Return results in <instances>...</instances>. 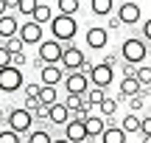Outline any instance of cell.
I'll use <instances>...</instances> for the list:
<instances>
[{
    "label": "cell",
    "mask_w": 151,
    "mask_h": 143,
    "mask_svg": "<svg viewBox=\"0 0 151 143\" xmlns=\"http://www.w3.org/2000/svg\"><path fill=\"white\" fill-rule=\"evenodd\" d=\"M3 67H11V53L0 45V70H3Z\"/></svg>",
    "instance_id": "8d00e7d4"
},
{
    "label": "cell",
    "mask_w": 151,
    "mask_h": 143,
    "mask_svg": "<svg viewBox=\"0 0 151 143\" xmlns=\"http://www.w3.org/2000/svg\"><path fill=\"white\" fill-rule=\"evenodd\" d=\"M20 34V20H17V14H3L0 17V42H6V39L17 37Z\"/></svg>",
    "instance_id": "9a60e30c"
},
{
    "label": "cell",
    "mask_w": 151,
    "mask_h": 143,
    "mask_svg": "<svg viewBox=\"0 0 151 143\" xmlns=\"http://www.w3.org/2000/svg\"><path fill=\"white\" fill-rule=\"evenodd\" d=\"M148 59H151V45H148Z\"/></svg>",
    "instance_id": "bcb514c9"
},
{
    "label": "cell",
    "mask_w": 151,
    "mask_h": 143,
    "mask_svg": "<svg viewBox=\"0 0 151 143\" xmlns=\"http://www.w3.org/2000/svg\"><path fill=\"white\" fill-rule=\"evenodd\" d=\"M62 84H65V93L67 95H81V98H84L87 90H90V79H87V73H67Z\"/></svg>",
    "instance_id": "30bf717a"
},
{
    "label": "cell",
    "mask_w": 151,
    "mask_h": 143,
    "mask_svg": "<svg viewBox=\"0 0 151 143\" xmlns=\"http://www.w3.org/2000/svg\"><path fill=\"white\" fill-rule=\"evenodd\" d=\"M22 87H25L22 70H17V67H3V70H0V93L14 95L17 90H22Z\"/></svg>",
    "instance_id": "52a82bcc"
},
{
    "label": "cell",
    "mask_w": 151,
    "mask_h": 143,
    "mask_svg": "<svg viewBox=\"0 0 151 143\" xmlns=\"http://www.w3.org/2000/svg\"><path fill=\"white\" fill-rule=\"evenodd\" d=\"M126 104H129V112H134V115H137V112L146 107V93H143V95H134V98H129Z\"/></svg>",
    "instance_id": "f546056e"
},
{
    "label": "cell",
    "mask_w": 151,
    "mask_h": 143,
    "mask_svg": "<svg viewBox=\"0 0 151 143\" xmlns=\"http://www.w3.org/2000/svg\"><path fill=\"white\" fill-rule=\"evenodd\" d=\"M143 93L148 95V90H143L140 84H137L134 76H123V79H120V84H118V104H120V101L134 98V95H143Z\"/></svg>",
    "instance_id": "7c38bea8"
},
{
    "label": "cell",
    "mask_w": 151,
    "mask_h": 143,
    "mask_svg": "<svg viewBox=\"0 0 151 143\" xmlns=\"http://www.w3.org/2000/svg\"><path fill=\"white\" fill-rule=\"evenodd\" d=\"M39 104L48 107V110L53 104H59V90H56V87H42V90H39Z\"/></svg>",
    "instance_id": "d4e9b609"
},
{
    "label": "cell",
    "mask_w": 151,
    "mask_h": 143,
    "mask_svg": "<svg viewBox=\"0 0 151 143\" xmlns=\"http://www.w3.org/2000/svg\"><path fill=\"white\" fill-rule=\"evenodd\" d=\"M115 112H118V98H112V95H106V98H104L101 104L95 107V115H101L104 121L115 118Z\"/></svg>",
    "instance_id": "d6986e66"
},
{
    "label": "cell",
    "mask_w": 151,
    "mask_h": 143,
    "mask_svg": "<svg viewBox=\"0 0 151 143\" xmlns=\"http://www.w3.org/2000/svg\"><path fill=\"white\" fill-rule=\"evenodd\" d=\"M34 118H37V121H48V107H39V110L34 112Z\"/></svg>",
    "instance_id": "60d3db41"
},
{
    "label": "cell",
    "mask_w": 151,
    "mask_h": 143,
    "mask_svg": "<svg viewBox=\"0 0 151 143\" xmlns=\"http://www.w3.org/2000/svg\"><path fill=\"white\" fill-rule=\"evenodd\" d=\"M140 39H143V42H148V45H151V17H148V20H143V22H140Z\"/></svg>",
    "instance_id": "836d02e7"
},
{
    "label": "cell",
    "mask_w": 151,
    "mask_h": 143,
    "mask_svg": "<svg viewBox=\"0 0 151 143\" xmlns=\"http://www.w3.org/2000/svg\"><path fill=\"white\" fill-rule=\"evenodd\" d=\"M87 62V53L78 48V45H65V51H62V62H59V67L65 73H81V65Z\"/></svg>",
    "instance_id": "5b68a950"
},
{
    "label": "cell",
    "mask_w": 151,
    "mask_h": 143,
    "mask_svg": "<svg viewBox=\"0 0 151 143\" xmlns=\"http://www.w3.org/2000/svg\"><path fill=\"white\" fill-rule=\"evenodd\" d=\"M17 37L22 39V45H39L42 42V25H37V22H20V34Z\"/></svg>",
    "instance_id": "4fadbf2b"
},
{
    "label": "cell",
    "mask_w": 151,
    "mask_h": 143,
    "mask_svg": "<svg viewBox=\"0 0 151 143\" xmlns=\"http://www.w3.org/2000/svg\"><path fill=\"white\" fill-rule=\"evenodd\" d=\"M3 118H6V110H3V107H0V124H3Z\"/></svg>",
    "instance_id": "f6af8a7d"
},
{
    "label": "cell",
    "mask_w": 151,
    "mask_h": 143,
    "mask_svg": "<svg viewBox=\"0 0 151 143\" xmlns=\"http://www.w3.org/2000/svg\"><path fill=\"white\" fill-rule=\"evenodd\" d=\"M0 45H3V42H0Z\"/></svg>",
    "instance_id": "681fc988"
},
{
    "label": "cell",
    "mask_w": 151,
    "mask_h": 143,
    "mask_svg": "<svg viewBox=\"0 0 151 143\" xmlns=\"http://www.w3.org/2000/svg\"><path fill=\"white\" fill-rule=\"evenodd\" d=\"M25 143H53V135H50L45 126H37V129H31V132H28Z\"/></svg>",
    "instance_id": "603a6c76"
},
{
    "label": "cell",
    "mask_w": 151,
    "mask_h": 143,
    "mask_svg": "<svg viewBox=\"0 0 151 143\" xmlns=\"http://www.w3.org/2000/svg\"><path fill=\"white\" fill-rule=\"evenodd\" d=\"M120 62L129 67H140L143 62L148 59V45L143 42L140 37H126L123 42H120Z\"/></svg>",
    "instance_id": "7a4b0ae2"
},
{
    "label": "cell",
    "mask_w": 151,
    "mask_h": 143,
    "mask_svg": "<svg viewBox=\"0 0 151 143\" xmlns=\"http://www.w3.org/2000/svg\"><path fill=\"white\" fill-rule=\"evenodd\" d=\"M67 73L62 70L59 65H42L39 67V84L42 87H59L62 82H65Z\"/></svg>",
    "instance_id": "8fae6325"
},
{
    "label": "cell",
    "mask_w": 151,
    "mask_h": 143,
    "mask_svg": "<svg viewBox=\"0 0 151 143\" xmlns=\"http://www.w3.org/2000/svg\"><path fill=\"white\" fill-rule=\"evenodd\" d=\"M104 98H106V93H104V90H98V87H90V90H87V95H84V101L92 107V112H95V107L101 104Z\"/></svg>",
    "instance_id": "4316f807"
},
{
    "label": "cell",
    "mask_w": 151,
    "mask_h": 143,
    "mask_svg": "<svg viewBox=\"0 0 151 143\" xmlns=\"http://www.w3.org/2000/svg\"><path fill=\"white\" fill-rule=\"evenodd\" d=\"M3 48L9 51V53H22V48H25V45H22L20 37H11V39H6V42H3Z\"/></svg>",
    "instance_id": "f1b7e54d"
},
{
    "label": "cell",
    "mask_w": 151,
    "mask_h": 143,
    "mask_svg": "<svg viewBox=\"0 0 151 143\" xmlns=\"http://www.w3.org/2000/svg\"><path fill=\"white\" fill-rule=\"evenodd\" d=\"M70 118H73V115H70V110H67L62 101H59V104H53V107L48 110V124H53V126H65Z\"/></svg>",
    "instance_id": "e0dca14e"
},
{
    "label": "cell",
    "mask_w": 151,
    "mask_h": 143,
    "mask_svg": "<svg viewBox=\"0 0 151 143\" xmlns=\"http://www.w3.org/2000/svg\"><path fill=\"white\" fill-rule=\"evenodd\" d=\"M62 51H65V45H59L56 39H42V42L37 45V65H59L62 62Z\"/></svg>",
    "instance_id": "277c9868"
},
{
    "label": "cell",
    "mask_w": 151,
    "mask_h": 143,
    "mask_svg": "<svg viewBox=\"0 0 151 143\" xmlns=\"http://www.w3.org/2000/svg\"><path fill=\"white\" fill-rule=\"evenodd\" d=\"M87 79H90V87L106 90L109 84L115 82V70H112V67H106L104 62H98V65H92V70L87 73Z\"/></svg>",
    "instance_id": "ba28073f"
},
{
    "label": "cell",
    "mask_w": 151,
    "mask_h": 143,
    "mask_svg": "<svg viewBox=\"0 0 151 143\" xmlns=\"http://www.w3.org/2000/svg\"><path fill=\"white\" fill-rule=\"evenodd\" d=\"M62 104H65L67 110H70V115H73V112L84 104V98H81V95H65V101H62Z\"/></svg>",
    "instance_id": "4dcf8cb0"
},
{
    "label": "cell",
    "mask_w": 151,
    "mask_h": 143,
    "mask_svg": "<svg viewBox=\"0 0 151 143\" xmlns=\"http://www.w3.org/2000/svg\"><path fill=\"white\" fill-rule=\"evenodd\" d=\"M148 93H151V87H148Z\"/></svg>",
    "instance_id": "c3c4849f"
},
{
    "label": "cell",
    "mask_w": 151,
    "mask_h": 143,
    "mask_svg": "<svg viewBox=\"0 0 151 143\" xmlns=\"http://www.w3.org/2000/svg\"><path fill=\"white\" fill-rule=\"evenodd\" d=\"M104 124H106V129H104V135L98 138L101 143H126V132L115 124V118H109V121H104Z\"/></svg>",
    "instance_id": "2e32d148"
},
{
    "label": "cell",
    "mask_w": 151,
    "mask_h": 143,
    "mask_svg": "<svg viewBox=\"0 0 151 143\" xmlns=\"http://www.w3.org/2000/svg\"><path fill=\"white\" fill-rule=\"evenodd\" d=\"M53 20V9H50L48 3H37V11H34L31 22H37V25H45V22Z\"/></svg>",
    "instance_id": "7402d4cb"
},
{
    "label": "cell",
    "mask_w": 151,
    "mask_h": 143,
    "mask_svg": "<svg viewBox=\"0 0 151 143\" xmlns=\"http://www.w3.org/2000/svg\"><path fill=\"white\" fill-rule=\"evenodd\" d=\"M9 14V0H0V17Z\"/></svg>",
    "instance_id": "b9f144b4"
},
{
    "label": "cell",
    "mask_w": 151,
    "mask_h": 143,
    "mask_svg": "<svg viewBox=\"0 0 151 143\" xmlns=\"http://www.w3.org/2000/svg\"><path fill=\"white\" fill-rule=\"evenodd\" d=\"M0 95H3V93H0Z\"/></svg>",
    "instance_id": "f907efd6"
},
{
    "label": "cell",
    "mask_w": 151,
    "mask_h": 143,
    "mask_svg": "<svg viewBox=\"0 0 151 143\" xmlns=\"http://www.w3.org/2000/svg\"><path fill=\"white\" fill-rule=\"evenodd\" d=\"M9 9H14L17 14L34 17V11H37V0H9Z\"/></svg>",
    "instance_id": "44dd1931"
},
{
    "label": "cell",
    "mask_w": 151,
    "mask_h": 143,
    "mask_svg": "<svg viewBox=\"0 0 151 143\" xmlns=\"http://www.w3.org/2000/svg\"><path fill=\"white\" fill-rule=\"evenodd\" d=\"M115 17L120 20V25H137L143 22V6L134 0H123L120 6H115Z\"/></svg>",
    "instance_id": "8992f818"
},
{
    "label": "cell",
    "mask_w": 151,
    "mask_h": 143,
    "mask_svg": "<svg viewBox=\"0 0 151 143\" xmlns=\"http://www.w3.org/2000/svg\"><path fill=\"white\" fill-rule=\"evenodd\" d=\"M140 143H151V135H146V138H140Z\"/></svg>",
    "instance_id": "ee69618b"
},
{
    "label": "cell",
    "mask_w": 151,
    "mask_h": 143,
    "mask_svg": "<svg viewBox=\"0 0 151 143\" xmlns=\"http://www.w3.org/2000/svg\"><path fill=\"white\" fill-rule=\"evenodd\" d=\"M87 143H101V140H87Z\"/></svg>",
    "instance_id": "7dc6e473"
},
{
    "label": "cell",
    "mask_w": 151,
    "mask_h": 143,
    "mask_svg": "<svg viewBox=\"0 0 151 143\" xmlns=\"http://www.w3.org/2000/svg\"><path fill=\"white\" fill-rule=\"evenodd\" d=\"M120 129H123L126 135H134V132H140V115H134V112H126L123 118H120V124H118Z\"/></svg>",
    "instance_id": "ffe728a7"
},
{
    "label": "cell",
    "mask_w": 151,
    "mask_h": 143,
    "mask_svg": "<svg viewBox=\"0 0 151 143\" xmlns=\"http://www.w3.org/2000/svg\"><path fill=\"white\" fill-rule=\"evenodd\" d=\"M78 11H81V0H59V14L76 17Z\"/></svg>",
    "instance_id": "484cf974"
},
{
    "label": "cell",
    "mask_w": 151,
    "mask_h": 143,
    "mask_svg": "<svg viewBox=\"0 0 151 143\" xmlns=\"http://www.w3.org/2000/svg\"><path fill=\"white\" fill-rule=\"evenodd\" d=\"M134 79H137V84H140L143 90H148V87H151V67L140 65V67L134 70Z\"/></svg>",
    "instance_id": "83f0119b"
},
{
    "label": "cell",
    "mask_w": 151,
    "mask_h": 143,
    "mask_svg": "<svg viewBox=\"0 0 151 143\" xmlns=\"http://www.w3.org/2000/svg\"><path fill=\"white\" fill-rule=\"evenodd\" d=\"M140 135H143V138H146V135H151V115L140 118Z\"/></svg>",
    "instance_id": "f35d334b"
},
{
    "label": "cell",
    "mask_w": 151,
    "mask_h": 143,
    "mask_svg": "<svg viewBox=\"0 0 151 143\" xmlns=\"http://www.w3.org/2000/svg\"><path fill=\"white\" fill-rule=\"evenodd\" d=\"M104 129H106V124H104L101 115H90L84 121V132H87V140H98L104 135Z\"/></svg>",
    "instance_id": "ac0fdd59"
},
{
    "label": "cell",
    "mask_w": 151,
    "mask_h": 143,
    "mask_svg": "<svg viewBox=\"0 0 151 143\" xmlns=\"http://www.w3.org/2000/svg\"><path fill=\"white\" fill-rule=\"evenodd\" d=\"M65 140L70 143H87V132H84V121H78V118H70V121L65 124V135H62Z\"/></svg>",
    "instance_id": "5bb4252c"
},
{
    "label": "cell",
    "mask_w": 151,
    "mask_h": 143,
    "mask_svg": "<svg viewBox=\"0 0 151 143\" xmlns=\"http://www.w3.org/2000/svg\"><path fill=\"white\" fill-rule=\"evenodd\" d=\"M53 143H70V140H65V138H53Z\"/></svg>",
    "instance_id": "7bdbcfd3"
},
{
    "label": "cell",
    "mask_w": 151,
    "mask_h": 143,
    "mask_svg": "<svg viewBox=\"0 0 151 143\" xmlns=\"http://www.w3.org/2000/svg\"><path fill=\"white\" fill-rule=\"evenodd\" d=\"M50 25V39H56L59 45H73V39L78 37V20L76 17H65V14H53Z\"/></svg>",
    "instance_id": "6da1fadb"
},
{
    "label": "cell",
    "mask_w": 151,
    "mask_h": 143,
    "mask_svg": "<svg viewBox=\"0 0 151 143\" xmlns=\"http://www.w3.org/2000/svg\"><path fill=\"white\" fill-rule=\"evenodd\" d=\"M92 14L95 17H112V11H115V3L112 0H92Z\"/></svg>",
    "instance_id": "cb8c5ba5"
},
{
    "label": "cell",
    "mask_w": 151,
    "mask_h": 143,
    "mask_svg": "<svg viewBox=\"0 0 151 143\" xmlns=\"http://www.w3.org/2000/svg\"><path fill=\"white\" fill-rule=\"evenodd\" d=\"M0 143H22V138L14 135L11 129H0Z\"/></svg>",
    "instance_id": "d6a6232c"
},
{
    "label": "cell",
    "mask_w": 151,
    "mask_h": 143,
    "mask_svg": "<svg viewBox=\"0 0 151 143\" xmlns=\"http://www.w3.org/2000/svg\"><path fill=\"white\" fill-rule=\"evenodd\" d=\"M104 65H106V67H112V70H115V67L120 65V56H118V53H106V56H104Z\"/></svg>",
    "instance_id": "74e56055"
},
{
    "label": "cell",
    "mask_w": 151,
    "mask_h": 143,
    "mask_svg": "<svg viewBox=\"0 0 151 143\" xmlns=\"http://www.w3.org/2000/svg\"><path fill=\"white\" fill-rule=\"evenodd\" d=\"M25 65H28V56H25V51H22V53H11V67L22 70Z\"/></svg>",
    "instance_id": "e575fe53"
},
{
    "label": "cell",
    "mask_w": 151,
    "mask_h": 143,
    "mask_svg": "<svg viewBox=\"0 0 151 143\" xmlns=\"http://www.w3.org/2000/svg\"><path fill=\"white\" fill-rule=\"evenodd\" d=\"M84 42H87L90 51H104L109 45V31L104 25H90L84 31Z\"/></svg>",
    "instance_id": "9c48e42d"
},
{
    "label": "cell",
    "mask_w": 151,
    "mask_h": 143,
    "mask_svg": "<svg viewBox=\"0 0 151 143\" xmlns=\"http://www.w3.org/2000/svg\"><path fill=\"white\" fill-rule=\"evenodd\" d=\"M25 98H39V90H42V84L39 82H25Z\"/></svg>",
    "instance_id": "1f68e13d"
},
{
    "label": "cell",
    "mask_w": 151,
    "mask_h": 143,
    "mask_svg": "<svg viewBox=\"0 0 151 143\" xmlns=\"http://www.w3.org/2000/svg\"><path fill=\"white\" fill-rule=\"evenodd\" d=\"M6 129H11L14 135H28L34 129V115L25 112L22 107H11L6 112Z\"/></svg>",
    "instance_id": "3957f363"
},
{
    "label": "cell",
    "mask_w": 151,
    "mask_h": 143,
    "mask_svg": "<svg viewBox=\"0 0 151 143\" xmlns=\"http://www.w3.org/2000/svg\"><path fill=\"white\" fill-rule=\"evenodd\" d=\"M104 28H106V31H118V28H123V25H120V20L112 14V17H106V25Z\"/></svg>",
    "instance_id": "ab89813d"
},
{
    "label": "cell",
    "mask_w": 151,
    "mask_h": 143,
    "mask_svg": "<svg viewBox=\"0 0 151 143\" xmlns=\"http://www.w3.org/2000/svg\"><path fill=\"white\" fill-rule=\"evenodd\" d=\"M39 107H42V104H39V98H25V101H22V110H25V112H31V115L39 110Z\"/></svg>",
    "instance_id": "d590c367"
}]
</instances>
